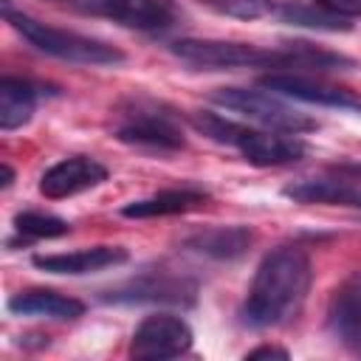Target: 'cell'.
Wrapping results in <instances>:
<instances>
[{"label": "cell", "mask_w": 361, "mask_h": 361, "mask_svg": "<svg viewBox=\"0 0 361 361\" xmlns=\"http://www.w3.org/2000/svg\"><path fill=\"white\" fill-rule=\"evenodd\" d=\"M310 257L299 245H276L271 248L248 285L245 302H243V324L254 330L279 327L302 310L307 290H310Z\"/></svg>", "instance_id": "obj_1"}, {"label": "cell", "mask_w": 361, "mask_h": 361, "mask_svg": "<svg viewBox=\"0 0 361 361\" xmlns=\"http://www.w3.org/2000/svg\"><path fill=\"white\" fill-rule=\"evenodd\" d=\"M192 124L206 138L226 144V147H234L254 166H290V164L302 161L307 152V144L302 141V135L245 127V124L223 118L212 110L192 113Z\"/></svg>", "instance_id": "obj_2"}, {"label": "cell", "mask_w": 361, "mask_h": 361, "mask_svg": "<svg viewBox=\"0 0 361 361\" xmlns=\"http://www.w3.org/2000/svg\"><path fill=\"white\" fill-rule=\"evenodd\" d=\"M0 8H3V17L6 23L23 34V39H28L39 54H48L54 59H62V62H73V65H121L127 56L124 51H118L116 45L110 42H102L96 37H85L79 31H68V28H56V25H48L20 8H14L11 0H0Z\"/></svg>", "instance_id": "obj_3"}, {"label": "cell", "mask_w": 361, "mask_h": 361, "mask_svg": "<svg viewBox=\"0 0 361 361\" xmlns=\"http://www.w3.org/2000/svg\"><path fill=\"white\" fill-rule=\"evenodd\" d=\"M113 135L121 144L147 152H178L186 147L178 116L166 104L144 96H133L118 107Z\"/></svg>", "instance_id": "obj_4"}, {"label": "cell", "mask_w": 361, "mask_h": 361, "mask_svg": "<svg viewBox=\"0 0 361 361\" xmlns=\"http://www.w3.org/2000/svg\"><path fill=\"white\" fill-rule=\"evenodd\" d=\"M209 99L214 104L231 110V113H240L243 118H248L265 130L302 135V133H310L319 127L307 113L296 110L293 104L285 102V96L268 90V87H262V90H257V87H217V90H212Z\"/></svg>", "instance_id": "obj_5"}, {"label": "cell", "mask_w": 361, "mask_h": 361, "mask_svg": "<svg viewBox=\"0 0 361 361\" xmlns=\"http://www.w3.org/2000/svg\"><path fill=\"white\" fill-rule=\"evenodd\" d=\"M169 51L200 71H237V68H268L271 73L279 71V45L259 48L251 42H231V39H175Z\"/></svg>", "instance_id": "obj_6"}, {"label": "cell", "mask_w": 361, "mask_h": 361, "mask_svg": "<svg viewBox=\"0 0 361 361\" xmlns=\"http://www.w3.org/2000/svg\"><path fill=\"white\" fill-rule=\"evenodd\" d=\"M85 14L107 17L124 28L135 31H166L180 20V11L172 0H54Z\"/></svg>", "instance_id": "obj_7"}, {"label": "cell", "mask_w": 361, "mask_h": 361, "mask_svg": "<svg viewBox=\"0 0 361 361\" xmlns=\"http://www.w3.org/2000/svg\"><path fill=\"white\" fill-rule=\"evenodd\" d=\"M195 333L186 319L172 313H152L147 316L130 338V358L135 361H164L178 358L192 350Z\"/></svg>", "instance_id": "obj_8"}, {"label": "cell", "mask_w": 361, "mask_h": 361, "mask_svg": "<svg viewBox=\"0 0 361 361\" xmlns=\"http://www.w3.org/2000/svg\"><path fill=\"white\" fill-rule=\"evenodd\" d=\"M259 85L285 96V99H296L305 104H322V107L361 113V96L358 93H353L350 87L322 82V79L307 76V73H268L259 79Z\"/></svg>", "instance_id": "obj_9"}, {"label": "cell", "mask_w": 361, "mask_h": 361, "mask_svg": "<svg viewBox=\"0 0 361 361\" xmlns=\"http://www.w3.org/2000/svg\"><path fill=\"white\" fill-rule=\"evenodd\" d=\"M104 180H107L104 164H99L90 155H71V158H62L42 172L39 192L48 200H62V197H73L79 192H87Z\"/></svg>", "instance_id": "obj_10"}, {"label": "cell", "mask_w": 361, "mask_h": 361, "mask_svg": "<svg viewBox=\"0 0 361 361\" xmlns=\"http://www.w3.org/2000/svg\"><path fill=\"white\" fill-rule=\"evenodd\" d=\"M195 282L186 276H175L169 271H147L127 285L107 293L110 302H161V305H192Z\"/></svg>", "instance_id": "obj_11"}, {"label": "cell", "mask_w": 361, "mask_h": 361, "mask_svg": "<svg viewBox=\"0 0 361 361\" xmlns=\"http://www.w3.org/2000/svg\"><path fill=\"white\" fill-rule=\"evenodd\" d=\"M327 330L353 355H361V274L347 276L327 302Z\"/></svg>", "instance_id": "obj_12"}, {"label": "cell", "mask_w": 361, "mask_h": 361, "mask_svg": "<svg viewBox=\"0 0 361 361\" xmlns=\"http://www.w3.org/2000/svg\"><path fill=\"white\" fill-rule=\"evenodd\" d=\"M285 197L305 206H344V209H361V186L347 178H302L282 189Z\"/></svg>", "instance_id": "obj_13"}, {"label": "cell", "mask_w": 361, "mask_h": 361, "mask_svg": "<svg viewBox=\"0 0 361 361\" xmlns=\"http://www.w3.org/2000/svg\"><path fill=\"white\" fill-rule=\"evenodd\" d=\"M127 259V251L121 245H90V248H76V251H62V254H37L34 265L45 274H93L110 265H121Z\"/></svg>", "instance_id": "obj_14"}, {"label": "cell", "mask_w": 361, "mask_h": 361, "mask_svg": "<svg viewBox=\"0 0 361 361\" xmlns=\"http://www.w3.org/2000/svg\"><path fill=\"white\" fill-rule=\"evenodd\" d=\"M279 71L276 73H330V71H347L355 62L344 54L319 48L313 42L305 39H293V42H282L279 45Z\"/></svg>", "instance_id": "obj_15"}, {"label": "cell", "mask_w": 361, "mask_h": 361, "mask_svg": "<svg viewBox=\"0 0 361 361\" xmlns=\"http://www.w3.org/2000/svg\"><path fill=\"white\" fill-rule=\"evenodd\" d=\"M8 310L17 316H42V319H56V322H73L85 313V305L73 296L48 290V288H31L20 290L8 299Z\"/></svg>", "instance_id": "obj_16"}, {"label": "cell", "mask_w": 361, "mask_h": 361, "mask_svg": "<svg viewBox=\"0 0 361 361\" xmlns=\"http://www.w3.org/2000/svg\"><path fill=\"white\" fill-rule=\"evenodd\" d=\"M209 200V192L197 189V186H180V189H164V192H155L149 197H141V200H133L121 209L124 217H135V220H144V217H166V214H183V212H192L197 206H203Z\"/></svg>", "instance_id": "obj_17"}, {"label": "cell", "mask_w": 361, "mask_h": 361, "mask_svg": "<svg viewBox=\"0 0 361 361\" xmlns=\"http://www.w3.org/2000/svg\"><path fill=\"white\" fill-rule=\"evenodd\" d=\"M39 90L20 76H3L0 79V130L11 133L31 121L37 110Z\"/></svg>", "instance_id": "obj_18"}, {"label": "cell", "mask_w": 361, "mask_h": 361, "mask_svg": "<svg viewBox=\"0 0 361 361\" xmlns=\"http://www.w3.org/2000/svg\"><path fill=\"white\" fill-rule=\"evenodd\" d=\"M251 240H254V231L245 226H220V228H209V231L189 237L186 245L212 259H234V257L245 254Z\"/></svg>", "instance_id": "obj_19"}, {"label": "cell", "mask_w": 361, "mask_h": 361, "mask_svg": "<svg viewBox=\"0 0 361 361\" xmlns=\"http://www.w3.org/2000/svg\"><path fill=\"white\" fill-rule=\"evenodd\" d=\"M274 17H279L282 23L305 25V28H316V31H350L353 28L347 23V17H338L322 6H307V3H276Z\"/></svg>", "instance_id": "obj_20"}, {"label": "cell", "mask_w": 361, "mask_h": 361, "mask_svg": "<svg viewBox=\"0 0 361 361\" xmlns=\"http://www.w3.org/2000/svg\"><path fill=\"white\" fill-rule=\"evenodd\" d=\"M14 231L23 234V240H54L68 234L71 223L45 212H20L14 214Z\"/></svg>", "instance_id": "obj_21"}, {"label": "cell", "mask_w": 361, "mask_h": 361, "mask_svg": "<svg viewBox=\"0 0 361 361\" xmlns=\"http://www.w3.org/2000/svg\"><path fill=\"white\" fill-rule=\"evenodd\" d=\"M197 3L223 17H237V20H259L276 11V0H197Z\"/></svg>", "instance_id": "obj_22"}, {"label": "cell", "mask_w": 361, "mask_h": 361, "mask_svg": "<svg viewBox=\"0 0 361 361\" xmlns=\"http://www.w3.org/2000/svg\"><path fill=\"white\" fill-rule=\"evenodd\" d=\"M322 8L338 14V17H361V0H316Z\"/></svg>", "instance_id": "obj_23"}, {"label": "cell", "mask_w": 361, "mask_h": 361, "mask_svg": "<svg viewBox=\"0 0 361 361\" xmlns=\"http://www.w3.org/2000/svg\"><path fill=\"white\" fill-rule=\"evenodd\" d=\"M245 358H288V350L274 347V344H262V347H254L251 353H245Z\"/></svg>", "instance_id": "obj_24"}, {"label": "cell", "mask_w": 361, "mask_h": 361, "mask_svg": "<svg viewBox=\"0 0 361 361\" xmlns=\"http://www.w3.org/2000/svg\"><path fill=\"white\" fill-rule=\"evenodd\" d=\"M11 178H14L11 166H8V164H3V189H6V186H11Z\"/></svg>", "instance_id": "obj_25"}]
</instances>
